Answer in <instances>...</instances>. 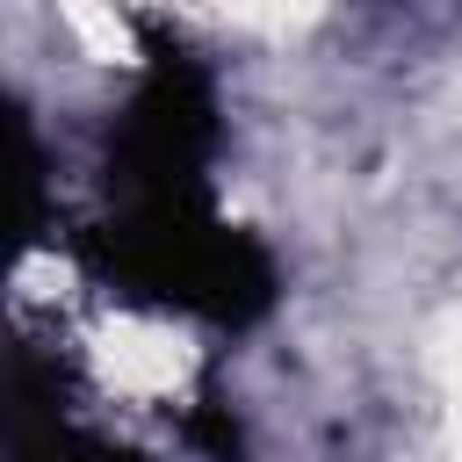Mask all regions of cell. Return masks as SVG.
<instances>
[{
  "label": "cell",
  "instance_id": "cell-1",
  "mask_svg": "<svg viewBox=\"0 0 462 462\" xmlns=\"http://www.w3.org/2000/svg\"><path fill=\"white\" fill-rule=\"evenodd\" d=\"M22 462H36V455H22ZM65 462H137V455H108V448H65Z\"/></svg>",
  "mask_w": 462,
  "mask_h": 462
}]
</instances>
